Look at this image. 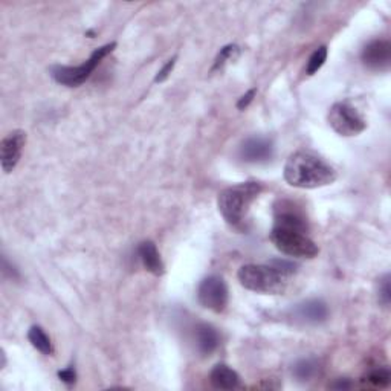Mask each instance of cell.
Masks as SVG:
<instances>
[{
  "label": "cell",
  "instance_id": "6da1fadb",
  "mask_svg": "<svg viewBox=\"0 0 391 391\" xmlns=\"http://www.w3.org/2000/svg\"><path fill=\"white\" fill-rule=\"evenodd\" d=\"M270 242L278 251L289 257L314 259L318 255L316 243L307 236L305 215L286 201L275 206V222L270 231Z\"/></svg>",
  "mask_w": 391,
  "mask_h": 391
},
{
  "label": "cell",
  "instance_id": "7a4b0ae2",
  "mask_svg": "<svg viewBox=\"0 0 391 391\" xmlns=\"http://www.w3.org/2000/svg\"><path fill=\"white\" fill-rule=\"evenodd\" d=\"M284 179L295 188H320L337 181V171L312 151L300 150L286 161Z\"/></svg>",
  "mask_w": 391,
  "mask_h": 391
},
{
  "label": "cell",
  "instance_id": "3957f363",
  "mask_svg": "<svg viewBox=\"0 0 391 391\" xmlns=\"http://www.w3.org/2000/svg\"><path fill=\"white\" fill-rule=\"evenodd\" d=\"M261 183L259 182H242L225 188L217 197V206L222 217L231 227H240L246 219V214L251 204L261 193Z\"/></svg>",
  "mask_w": 391,
  "mask_h": 391
},
{
  "label": "cell",
  "instance_id": "277c9868",
  "mask_svg": "<svg viewBox=\"0 0 391 391\" xmlns=\"http://www.w3.org/2000/svg\"><path fill=\"white\" fill-rule=\"evenodd\" d=\"M237 277L245 289L257 293L278 295L286 291L289 275L269 263V265H245L238 269Z\"/></svg>",
  "mask_w": 391,
  "mask_h": 391
},
{
  "label": "cell",
  "instance_id": "5b68a950",
  "mask_svg": "<svg viewBox=\"0 0 391 391\" xmlns=\"http://www.w3.org/2000/svg\"><path fill=\"white\" fill-rule=\"evenodd\" d=\"M116 47V43H109L95 49L91 57L87 59L83 65L79 66H54L51 69V75L55 82L68 86V87H78L82 86L87 78L92 75V72L97 69L101 60L107 57V55Z\"/></svg>",
  "mask_w": 391,
  "mask_h": 391
},
{
  "label": "cell",
  "instance_id": "8992f818",
  "mask_svg": "<svg viewBox=\"0 0 391 391\" xmlns=\"http://www.w3.org/2000/svg\"><path fill=\"white\" fill-rule=\"evenodd\" d=\"M329 124L341 137H356L367 127L362 115L348 101L335 102L330 107Z\"/></svg>",
  "mask_w": 391,
  "mask_h": 391
},
{
  "label": "cell",
  "instance_id": "52a82bcc",
  "mask_svg": "<svg viewBox=\"0 0 391 391\" xmlns=\"http://www.w3.org/2000/svg\"><path fill=\"white\" fill-rule=\"evenodd\" d=\"M199 302L213 312H223L228 305V287L223 278L217 275L206 277L197 291Z\"/></svg>",
  "mask_w": 391,
  "mask_h": 391
},
{
  "label": "cell",
  "instance_id": "ba28073f",
  "mask_svg": "<svg viewBox=\"0 0 391 391\" xmlns=\"http://www.w3.org/2000/svg\"><path fill=\"white\" fill-rule=\"evenodd\" d=\"M26 142V133L23 130H14L8 133L0 144V151H2V169L5 173H11L15 165L19 164L23 147Z\"/></svg>",
  "mask_w": 391,
  "mask_h": 391
},
{
  "label": "cell",
  "instance_id": "9c48e42d",
  "mask_svg": "<svg viewBox=\"0 0 391 391\" xmlns=\"http://www.w3.org/2000/svg\"><path fill=\"white\" fill-rule=\"evenodd\" d=\"M274 155V144L268 138H250L240 147V158L245 162L261 164L268 162Z\"/></svg>",
  "mask_w": 391,
  "mask_h": 391
},
{
  "label": "cell",
  "instance_id": "30bf717a",
  "mask_svg": "<svg viewBox=\"0 0 391 391\" xmlns=\"http://www.w3.org/2000/svg\"><path fill=\"white\" fill-rule=\"evenodd\" d=\"M362 61L374 70L387 69L391 63V45L387 40H373L364 47Z\"/></svg>",
  "mask_w": 391,
  "mask_h": 391
},
{
  "label": "cell",
  "instance_id": "8fae6325",
  "mask_svg": "<svg viewBox=\"0 0 391 391\" xmlns=\"http://www.w3.org/2000/svg\"><path fill=\"white\" fill-rule=\"evenodd\" d=\"M293 315L306 324H320L329 316V307L321 300H307L293 309Z\"/></svg>",
  "mask_w": 391,
  "mask_h": 391
},
{
  "label": "cell",
  "instance_id": "7c38bea8",
  "mask_svg": "<svg viewBox=\"0 0 391 391\" xmlns=\"http://www.w3.org/2000/svg\"><path fill=\"white\" fill-rule=\"evenodd\" d=\"M210 381L213 387L219 390H233L240 385V376L225 364H217L214 367L210 373Z\"/></svg>",
  "mask_w": 391,
  "mask_h": 391
},
{
  "label": "cell",
  "instance_id": "4fadbf2b",
  "mask_svg": "<svg viewBox=\"0 0 391 391\" xmlns=\"http://www.w3.org/2000/svg\"><path fill=\"white\" fill-rule=\"evenodd\" d=\"M138 254L142 261L144 268L153 275H162L164 274V263L161 260V255L158 252L156 245L153 242H142L138 246Z\"/></svg>",
  "mask_w": 391,
  "mask_h": 391
},
{
  "label": "cell",
  "instance_id": "5bb4252c",
  "mask_svg": "<svg viewBox=\"0 0 391 391\" xmlns=\"http://www.w3.org/2000/svg\"><path fill=\"white\" fill-rule=\"evenodd\" d=\"M196 344L202 355H211L219 346V333L210 324H201L196 329Z\"/></svg>",
  "mask_w": 391,
  "mask_h": 391
},
{
  "label": "cell",
  "instance_id": "9a60e30c",
  "mask_svg": "<svg viewBox=\"0 0 391 391\" xmlns=\"http://www.w3.org/2000/svg\"><path fill=\"white\" fill-rule=\"evenodd\" d=\"M28 339L31 344H33L38 352H42L43 355H52V342L49 337L45 333V330L40 325H33L28 332Z\"/></svg>",
  "mask_w": 391,
  "mask_h": 391
},
{
  "label": "cell",
  "instance_id": "2e32d148",
  "mask_svg": "<svg viewBox=\"0 0 391 391\" xmlns=\"http://www.w3.org/2000/svg\"><path fill=\"white\" fill-rule=\"evenodd\" d=\"M318 371V362L312 358H305L293 365L292 373L300 382H307L312 379Z\"/></svg>",
  "mask_w": 391,
  "mask_h": 391
},
{
  "label": "cell",
  "instance_id": "e0dca14e",
  "mask_svg": "<svg viewBox=\"0 0 391 391\" xmlns=\"http://www.w3.org/2000/svg\"><path fill=\"white\" fill-rule=\"evenodd\" d=\"M325 60H327V47L320 46L312 55H310V59L307 61V68H306L307 75H314L315 72L320 70L325 63Z\"/></svg>",
  "mask_w": 391,
  "mask_h": 391
},
{
  "label": "cell",
  "instance_id": "ac0fdd59",
  "mask_svg": "<svg viewBox=\"0 0 391 391\" xmlns=\"http://www.w3.org/2000/svg\"><path fill=\"white\" fill-rule=\"evenodd\" d=\"M238 52H240V49H238V46H236V45H228L225 47H222L219 55H217V59H215V61H214V68L213 69L214 70L215 69H222L223 66L227 65L228 61L234 60L237 55H238Z\"/></svg>",
  "mask_w": 391,
  "mask_h": 391
},
{
  "label": "cell",
  "instance_id": "d6986e66",
  "mask_svg": "<svg viewBox=\"0 0 391 391\" xmlns=\"http://www.w3.org/2000/svg\"><path fill=\"white\" fill-rule=\"evenodd\" d=\"M367 381L376 387H387L391 381V373L387 367H379L367 374Z\"/></svg>",
  "mask_w": 391,
  "mask_h": 391
},
{
  "label": "cell",
  "instance_id": "ffe728a7",
  "mask_svg": "<svg viewBox=\"0 0 391 391\" xmlns=\"http://www.w3.org/2000/svg\"><path fill=\"white\" fill-rule=\"evenodd\" d=\"M379 300L382 301V305L388 306L390 305V277L385 275L381 280L379 286Z\"/></svg>",
  "mask_w": 391,
  "mask_h": 391
},
{
  "label": "cell",
  "instance_id": "44dd1931",
  "mask_svg": "<svg viewBox=\"0 0 391 391\" xmlns=\"http://www.w3.org/2000/svg\"><path fill=\"white\" fill-rule=\"evenodd\" d=\"M174 65H176V57H173L171 60L167 61V65H165L161 70L158 72V75H156V78H155V82H156V83H162V82H165V79L169 78V75L171 74V70H173Z\"/></svg>",
  "mask_w": 391,
  "mask_h": 391
},
{
  "label": "cell",
  "instance_id": "7402d4cb",
  "mask_svg": "<svg viewBox=\"0 0 391 391\" xmlns=\"http://www.w3.org/2000/svg\"><path fill=\"white\" fill-rule=\"evenodd\" d=\"M59 378H60L61 382H65L66 385L75 384V379H77L75 369L70 365V367H68V369H65V370H60V371H59Z\"/></svg>",
  "mask_w": 391,
  "mask_h": 391
},
{
  "label": "cell",
  "instance_id": "603a6c76",
  "mask_svg": "<svg viewBox=\"0 0 391 391\" xmlns=\"http://www.w3.org/2000/svg\"><path fill=\"white\" fill-rule=\"evenodd\" d=\"M255 92H257L255 89H251V91L246 92V93L243 95V97H242L240 100H238L237 109H238V110H245L246 107H248V106H250V102H251V101L254 100V97H255Z\"/></svg>",
  "mask_w": 391,
  "mask_h": 391
},
{
  "label": "cell",
  "instance_id": "cb8c5ba5",
  "mask_svg": "<svg viewBox=\"0 0 391 391\" xmlns=\"http://www.w3.org/2000/svg\"><path fill=\"white\" fill-rule=\"evenodd\" d=\"M330 388H338V390L352 388V382H350L348 379H339L338 382H333V384H330Z\"/></svg>",
  "mask_w": 391,
  "mask_h": 391
}]
</instances>
